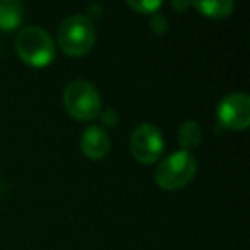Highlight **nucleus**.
Masks as SVG:
<instances>
[{"label": "nucleus", "instance_id": "nucleus-10", "mask_svg": "<svg viewBox=\"0 0 250 250\" xmlns=\"http://www.w3.org/2000/svg\"><path fill=\"white\" fill-rule=\"evenodd\" d=\"M201 141H202V130L197 122L187 120L180 125V129H178V143L184 147V151L190 153V149L197 147L201 144Z\"/></svg>", "mask_w": 250, "mask_h": 250}, {"label": "nucleus", "instance_id": "nucleus-1", "mask_svg": "<svg viewBox=\"0 0 250 250\" xmlns=\"http://www.w3.org/2000/svg\"><path fill=\"white\" fill-rule=\"evenodd\" d=\"M59 45L63 53L70 57H83L93 48L96 40V29L87 16H69L59 26Z\"/></svg>", "mask_w": 250, "mask_h": 250}, {"label": "nucleus", "instance_id": "nucleus-13", "mask_svg": "<svg viewBox=\"0 0 250 250\" xmlns=\"http://www.w3.org/2000/svg\"><path fill=\"white\" fill-rule=\"evenodd\" d=\"M101 120H103L104 125H110V127H113V125L118 124V113L115 110H111V108H108V110H103L100 113Z\"/></svg>", "mask_w": 250, "mask_h": 250}, {"label": "nucleus", "instance_id": "nucleus-9", "mask_svg": "<svg viewBox=\"0 0 250 250\" xmlns=\"http://www.w3.org/2000/svg\"><path fill=\"white\" fill-rule=\"evenodd\" d=\"M201 14L208 16V18L223 19L228 18L231 11L235 9V4L231 0H206V2H190Z\"/></svg>", "mask_w": 250, "mask_h": 250}, {"label": "nucleus", "instance_id": "nucleus-4", "mask_svg": "<svg viewBox=\"0 0 250 250\" xmlns=\"http://www.w3.org/2000/svg\"><path fill=\"white\" fill-rule=\"evenodd\" d=\"M63 104L70 117L77 120H94L101 113V98L96 87L84 79L67 84L63 91Z\"/></svg>", "mask_w": 250, "mask_h": 250}, {"label": "nucleus", "instance_id": "nucleus-11", "mask_svg": "<svg viewBox=\"0 0 250 250\" xmlns=\"http://www.w3.org/2000/svg\"><path fill=\"white\" fill-rule=\"evenodd\" d=\"M130 9H134L136 12H141V14H154L158 12V9L161 7L160 0H146V2H136V0H129L127 2Z\"/></svg>", "mask_w": 250, "mask_h": 250}, {"label": "nucleus", "instance_id": "nucleus-12", "mask_svg": "<svg viewBox=\"0 0 250 250\" xmlns=\"http://www.w3.org/2000/svg\"><path fill=\"white\" fill-rule=\"evenodd\" d=\"M149 26L156 35H165L168 31V19L160 12H154V14H151Z\"/></svg>", "mask_w": 250, "mask_h": 250}, {"label": "nucleus", "instance_id": "nucleus-6", "mask_svg": "<svg viewBox=\"0 0 250 250\" xmlns=\"http://www.w3.org/2000/svg\"><path fill=\"white\" fill-rule=\"evenodd\" d=\"M218 120L223 127L243 130L250 124V98L247 93H229L218 104Z\"/></svg>", "mask_w": 250, "mask_h": 250}, {"label": "nucleus", "instance_id": "nucleus-2", "mask_svg": "<svg viewBox=\"0 0 250 250\" xmlns=\"http://www.w3.org/2000/svg\"><path fill=\"white\" fill-rule=\"evenodd\" d=\"M16 52L28 65L46 67L55 57V43L45 29L40 26H29L16 38Z\"/></svg>", "mask_w": 250, "mask_h": 250}, {"label": "nucleus", "instance_id": "nucleus-3", "mask_svg": "<svg viewBox=\"0 0 250 250\" xmlns=\"http://www.w3.org/2000/svg\"><path fill=\"white\" fill-rule=\"evenodd\" d=\"M197 173V160L188 151H177L165 158L156 168V184L165 190H178L185 187Z\"/></svg>", "mask_w": 250, "mask_h": 250}, {"label": "nucleus", "instance_id": "nucleus-5", "mask_svg": "<svg viewBox=\"0 0 250 250\" xmlns=\"http://www.w3.org/2000/svg\"><path fill=\"white\" fill-rule=\"evenodd\" d=\"M165 147V141L156 125L144 122L137 125L130 137V151L139 163L151 165L158 161Z\"/></svg>", "mask_w": 250, "mask_h": 250}, {"label": "nucleus", "instance_id": "nucleus-8", "mask_svg": "<svg viewBox=\"0 0 250 250\" xmlns=\"http://www.w3.org/2000/svg\"><path fill=\"white\" fill-rule=\"evenodd\" d=\"M24 7L19 0H0V31H12L22 21Z\"/></svg>", "mask_w": 250, "mask_h": 250}, {"label": "nucleus", "instance_id": "nucleus-7", "mask_svg": "<svg viewBox=\"0 0 250 250\" xmlns=\"http://www.w3.org/2000/svg\"><path fill=\"white\" fill-rule=\"evenodd\" d=\"M111 141L106 130L98 127V125H91L83 132L81 137V149L91 160H101L110 153Z\"/></svg>", "mask_w": 250, "mask_h": 250}]
</instances>
